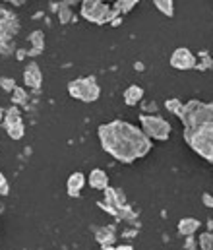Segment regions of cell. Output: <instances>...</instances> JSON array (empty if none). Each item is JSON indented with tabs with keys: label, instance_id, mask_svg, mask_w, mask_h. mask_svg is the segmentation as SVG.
Masks as SVG:
<instances>
[{
	"label": "cell",
	"instance_id": "cell-9",
	"mask_svg": "<svg viewBox=\"0 0 213 250\" xmlns=\"http://www.w3.org/2000/svg\"><path fill=\"white\" fill-rule=\"evenodd\" d=\"M18 20L14 14H8L2 10V18H0V45H4L10 37H14V33L18 31Z\"/></svg>",
	"mask_w": 213,
	"mask_h": 250
},
{
	"label": "cell",
	"instance_id": "cell-19",
	"mask_svg": "<svg viewBox=\"0 0 213 250\" xmlns=\"http://www.w3.org/2000/svg\"><path fill=\"white\" fill-rule=\"evenodd\" d=\"M153 2H155V8H157L163 16L173 18V14H174V4H173V0H153Z\"/></svg>",
	"mask_w": 213,
	"mask_h": 250
},
{
	"label": "cell",
	"instance_id": "cell-23",
	"mask_svg": "<svg viewBox=\"0 0 213 250\" xmlns=\"http://www.w3.org/2000/svg\"><path fill=\"white\" fill-rule=\"evenodd\" d=\"M14 95H12V101H14V105H21V103H25V91L21 89V87H16L14 91H12Z\"/></svg>",
	"mask_w": 213,
	"mask_h": 250
},
{
	"label": "cell",
	"instance_id": "cell-34",
	"mask_svg": "<svg viewBox=\"0 0 213 250\" xmlns=\"http://www.w3.org/2000/svg\"><path fill=\"white\" fill-rule=\"evenodd\" d=\"M79 2H81V0H79ZM101 2H111V0H101Z\"/></svg>",
	"mask_w": 213,
	"mask_h": 250
},
{
	"label": "cell",
	"instance_id": "cell-4",
	"mask_svg": "<svg viewBox=\"0 0 213 250\" xmlns=\"http://www.w3.org/2000/svg\"><path fill=\"white\" fill-rule=\"evenodd\" d=\"M81 16L91 21V23H111L115 18H118L120 14L109 6L107 2H101V0H81Z\"/></svg>",
	"mask_w": 213,
	"mask_h": 250
},
{
	"label": "cell",
	"instance_id": "cell-8",
	"mask_svg": "<svg viewBox=\"0 0 213 250\" xmlns=\"http://www.w3.org/2000/svg\"><path fill=\"white\" fill-rule=\"evenodd\" d=\"M171 66H173L174 70H192V68L198 66V59H196V55H194L190 49L178 47V49L173 53V57H171Z\"/></svg>",
	"mask_w": 213,
	"mask_h": 250
},
{
	"label": "cell",
	"instance_id": "cell-10",
	"mask_svg": "<svg viewBox=\"0 0 213 250\" xmlns=\"http://www.w3.org/2000/svg\"><path fill=\"white\" fill-rule=\"evenodd\" d=\"M23 82L31 89H39L41 87V83H43V72H41L39 64L29 62L23 68Z\"/></svg>",
	"mask_w": 213,
	"mask_h": 250
},
{
	"label": "cell",
	"instance_id": "cell-33",
	"mask_svg": "<svg viewBox=\"0 0 213 250\" xmlns=\"http://www.w3.org/2000/svg\"><path fill=\"white\" fill-rule=\"evenodd\" d=\"M2 211H4V206H2V202H0V215H2Z\"/></svg>",
	"mask_w": 213,
	"mask_h": 250
},
{
	"label": "cell",
	"instance_id": "cell-30",
	"mask_svg": "<svg viewBox=\"0 0 213 250\" xmlns=\"http://www.w3.org/2000/svg\"><path fill=\"white\" fill-rule=\"evenodd\" d=\"M4 115H6V111H4L2 107H0V126L4 125Z\"/></svg>",
	"mask_w": 213,
	"mask_h": 250
},
{
	"label": "cell",
	"instance_id": "cell-15",
	"mask_svg": "<svg viewBox=\"0 0 213 250\" xmlns=\"http://www.w3.org/2000/svg\"><path fill=\"white\" fill-rule=\"evenodd\" d=\"M198 229H200V221L194 219V217H184V219L178 221V233L184 235V237H192Z\"/></svg>",
	"mask_w": 213,
	"mask_h": 250
},
{
	"label": "cell",
	"instance_id": "cell-3",
	"mask_svg": "<svg viewBox=\"0 0 213 250\" xmlns=\"http://www.w3.org/2000/svg\"><path fill=\"white\" fill-rule=\"evenodd\" d=\"M97 206L105 211H109L111 215L118 217V219H126V221H132L136 217L134 209L126 204V196L120 188H107L105 190V200L97 202Z\"/></svg>",
	"mask_w": 213,
	"mask_h": 250
},
{
	"label": "cell",
	"instance_id": "cell-13",
	"mask_svg": "<svg viewBox=\"0 0 213 250\" xmlns=\"http://www.w3.org/2000/svg\"><path fill=\"white\" fill-rule=\"evenodd\" d=\"M87 183H89L91 188L105 192V190L109 188V177H107V173H105L103 169H93V171L89 173V177H87Z\"/></svg>",
	"mask_w": 213,
	"mask_h": 250
},
{
	"label": "cell",
	"instance_id": "cell-22",
	"mask_svg": "<svg viewBox=\"0 0 213 250\" xmlns=\"http://www.w3.org/2000/svg\"><path fill=\"white\" fill-rule=\"evenodd\" d=\"M200 59H202V61H198V66H196L198 70H208V68H212L213 61L206 51H202V53H200Z\"/></svg>",
	"mask_w": 213,
	"mask_h": 250
},
{
	"label": "cell",
	"instance_id": "cell-16",
	"mask_svg": "<svg viewBox=\"0 0 213 250\" xmlns=\"http://www.w3.org/2000/svg\"><path fill=\"white\" fill-rule=\"evenodd\" d=\"M142 99H143V89L140 85H130V87L124 91V103H126L128 107L138 105Z\"/></svg>",
	"mask_w": 213,
	"mask_h": 250
},
{
	"label": "cell",
	"instance_id": "cell-21",
	"mask_svg": "<svg viewBox=\"0 0 213 250\" xmlns=\"http://www.w3.org/2000/svg\"><path fill=\"white\" fill-rule=\"evenodd\" d=\"M200 247L202 250H213V233H204L200 235Z\"/></svg>",
	"mask_w": 213,
	"mask_h": 250
},
{
	"label": "cell",
	"instance_id": "cell-31",
	"mask_svg": "<svg viewBox=\"0 0 213 250\" xmlns=\"http://www.w3.org/2000/svg\"><path fill=\"white\" fill-rule=\"evenodd\" d=\"M62 2H64V4H68V6H74V4H77L79 0H62Z\"/></svg>",
	"mask_w": 213,
	"mask_h": 250
},
{
	"label": "cell",
	"instance_id": "cell-24",
	"mask_svg": "<svg viewBox=\"0 0 213 250\" xmlns=\"http://www.w3.org/2000/svg\"><path fill=\"white\" fill-rule=\"evenodd\" d=\"M0 87H2L4 91H14L18 85H16V82H14L12 78H6V76H2V78H0Z\"/></svg>",
	"mask_w": 213,
	"mask_h": 250
},
{
	"label": "cell",
	"instance_id": "cell-25",
	"mask_svg": "<svg viewBox=\"0 0 213 250\" xmlns=\"http://www.w3.org/2000/svg\"><path fill=\"white\" fill-rule=\"evenodd\" d=\"M10 194V185L6 181V177L0 173V196H8Z\"/></svg>",
	"mask_w": 213,
	"mask_h": 250
},
{
	"label": "cell",
	"instance_id": "cell-28",
	"mask_svg": "<svg viewBox=\"0 0 213 250\" xmlns=\"http://www.w3.org/2000/svg\"><path fill=\"white\" fill-rule=\"evenodd\" d=\"M0 2H10V4H14V6H21L25 0H0Z\"/></svg>",
	"mask_w": 213,
	"mask_h": 250
},
{
	"label": "cell",
	"instance_id": "cell-14",
	"mask_svg": "<svg viewBox=\"0 0 213 250\" xmlns=\"http://www.w3.org/2000/svg\"><path fill=\"white\" fill-rule=\"evenodd\" d=\"M29 43H31V49L27 51V57H37V55H41L43 53V49H45V35H43V31H33L31 35H29Z\"/></svg>",
	"mask_w": 213,
	"mask_h": 250
},
{
	"label": "cell",
	"instance_id": "cell-1",
	"mask_svg": "<svg viewBox=\"0 0 213 250\" xmlns=\"http://www.w3.org/2000/svg\"><path fill=\"white\" fill-rule=\"evenodd\" d=\"M101 147L118 163H134L145 157L153 144L142 128L126 121H111L97 128Z\"/></svg>",
	"mask_w": 213,
	"mask_h": 250
},
{
	"label": "cell",
	"instance_id": "cell-32",
	"mask_svg": "<svg viewBox=\"0 0 213 250\" xmlns=\"http://www.w3.org/2000/svg\"><path fill=\"white\" fill-rule=\"evenodd\" d=\"M136 70H138V72H142V70H143V64L142 62H136Z\"/></svg>",
	"mask_w": 213,
	"mask_h": 250
},
{
	"label": "cell",
	"instance_id": "cell-27",
	"mask_svg": "<svg viewBox=\"0 0 213 250\" xmlns=\"http://www.w3.org/2000/svg\"><path fill=\"white\" fill-rule=\"evenodd\" d=\"M103 250H134L130 245H118V247H103Z\"/></svg>",
	"mask_w": 213,
	"mask_h": 250
},
{
	"label": "cell",
	"instance_id": "cell-7",
	"mask_svg": "<svg viewBox=\"0 0 213 250\" xmlns=\"http://www.w3.org/2000/svg\"><path fill=\"white\" fill-rule=\"evenodd\" d=\"M4 130L12 140H21L25 134V125H23V117L21 111L18 109V105H12L6 115H4Z\"/></svg>",
	"mask_w": 213,
	"mask_h": 250
},
{
	"label": "cell",
	"instance_id": "cell-12",
	"mask_svg": "<svg viewBox=\"0 0 213 250\" xmlns=\"http://www.w3.org/2000/svg\"><path fill=\"white\" fill-rule=\"evenodd\" d=\"M83 187H85V175H83V173H72L70 177H68V183H66L68 196L77 198V196L81 194Z\"/></svg>",
	"mask_w": 213,
	"mask_h": 250
},
{
	"label": "cell",
	"instance_id": "cell-26",
	"mask_svg": "<svg viewBox=\"0 0 213 250\" xmlns=\"http://www.w3.org/2000/svg\"><path fill=\"white\" fill-rule=\"evenodd\" d=\"M202 202H204L206 208H212L213 209V196L210 192H204V194H202Z\"/></svg>",
	"mask_w": 213,
	"mask_h": 250
},
{
	"label": "cell",
	"instance_id": "cell-5",
	"mask_svg": "<svg viewBox=\"0 0 213 250\" xmlns=\"http://www.w3.org/2000/svg\"><path fill=\"white\" fill-rule=\"evenodd\" d=\"M68 93L72 99L83 101V103H93L99 99L101 95V87L95 80V76H83V78H76L68 83Z\"/></svg>",
	"mask_w": 213,
	"mask_h": 250
},
{
	"label": "cell",
	"instance_id": "cell-6",
	"mask_svg": "<svg viewBox=\"0 0 213 250\" xmlns=\"http://www.w3.org/2000/svg\"><path fill=\"white\" fill-rule=\"evenodd\" d=\"M140 125L147 138L159 140V142H167L173 132L171 125L157 115H140Z\"/></svg>",
	"mask_w": 213,
	"mask_h": 250
},
{
	"label": "cell",
	"instance_id": "cell-18",
	"mask_svg": "<svg viewBox=\"0 0 213 250\" xmlns=\"http://www.w3.org/2000/svg\"><path fill=\"white\" fill-rule=\"evenodd\" d=\"M140 0H115L113 2V8L118 12V14H128L134 6H138Z\"/></svg>",
	"mask_w": 213,
	"mask_h": 250
},
{
	"label": "cell",
	"instance_id": "cell-2",
	"mask_svg": "<svg viewBox=\"0 0 213 250\" xmlns=\"http://www.w3.org/2000/svg\"><path fill=\"white\" fill-rule=\"evenodd\" d=\"M184 126L186 144L206 161L213 163V103L192 99L176 115Z\"/></svg>",
	"mask_w": 213,
	"mask_h": 250
},
{
	"label": "cell",
	"instance_id": "cell-17",
	"mask_svg": "<svg viewBox=\"0 0 213 250\" xmlns=\"http://www.w3.org/2000/svg\"><path fill=\"white\" fill-rule=\"evenodd\" d=\"M55 10L58 12V21H60V23H68L72 18H74V14H72V6L64 4V2H60L58 6H55Z\"/></svg>",
	"mask_w": 213,
	"mask_h": 250
},
{
	"label": "cell",
	"instance_id": "cell-29",
	"mask_svg": "<svg viewBox=\"0 0 213 250\" xmlns=\"http://www.w3.org/2000/svg\"><path fill=\"white\" fill-rule=\"evenodd\" d=\"M120 23H122V18H120V16H118V18H115V20L111 21V25H115V27H116V25H120Z\"/></svg>",
	"mask_w": 213,
	"mask_h": 250
},
{
	"label": "cell",
	"instance_id": "cell-20",
	"mask_svg": "<svg viewBox=\"0 0 213 250\" xmlns=\"http://www.w3.org/2000/svg\"><path fill=\"white\" fill-rule=\"evenodd\" d=\"M182 107H184V103H182L180 99H176V97H171V99L165 101V109H167L169 113H173V115H178V113L182 111Z\"/></svg>",
	"mask_w": 213,
	"mask_h": 250
},
{
	"label": "cell",
	"instance_id": "cell-11",
	"mask_svg": "<svg viewBox=\"0 0 213 250\" xmlns=\"http://www.w3.org/2000/svg\"><path fill=\"white\" fill-rule=\"evenodd\" d=\"M95 241L103 247H115L116 243V227L115 225H105V227H99L95 231Z\"/></svg>",
	"mask_w": 213,
	"mask_h": 250
}]
</instances>
